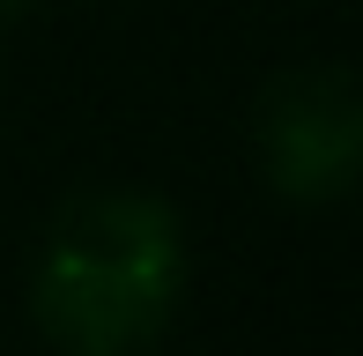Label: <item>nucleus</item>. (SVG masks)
I'll return each instance as SVG.
<instances>
[{"mask_svg":"<svg viewBox=\"0 0 363 356\" xmlns=\"http://www.w3.org/2000/svg\"><path fill=\"white\" fill-rule=\"evenodd\" d=\"M186 238L148 193H82L60 208L30 274V312L67 356H134L178 312Z\"/></svg>","mask_w":363,"mask_h":356,"instance_id":"obj_1","label":"nucleus"},{"mask_svg":"<svg viewBox=\"0 0 363 356\" xmlns=\"http://www.w3.org/2000/svg\"><path fill=\"white\" fill-rule=\"evenodd\" d=\"M356 134H363V111H356V89H349L341 67L289 74L267 96V111H259V149H267V171L289 201H334V193H349L356 149H363Z\"/></svg>","mask_w":363,"mask_h":356,"instance_id":"obj_2","label":"nucleus"}]
</instances>
